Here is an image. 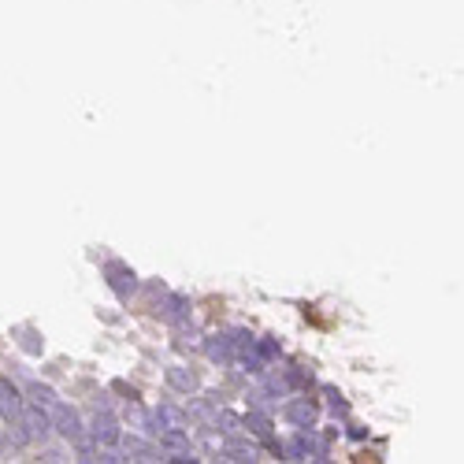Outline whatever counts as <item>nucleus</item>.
I'll use <instances>...</instances> for the list:
<instances>
[{"label": "nucleus", "mask_w": 464, "mask_h": 464, "mask_svg": "<svg viewBox=\"0 0 464 464\" xmlns=\"http://www.w3.org/2000/svg\"><path fill=\"white\" fill-rule=\"evenodd\" d=\"M160 320L163 323H171V327H182L190 320V297H182V293H168L160 301Z\"/></svg>", "instance_id": "nucleus-8"}, {"label": "nucleus", "mask_w": 464, "mask_h": 464, "mask_svg": "<svg viewBox=\"0 0 464 464\" xmlns=\"http://www.w3.org/2000/svg\"><path fill=\"white\" fill-rule=\"evenodd\" d=\"M242 427H249V435H257L260 442L275 438V423H271V416H268V412H260V409H253L249 416L242 420Z\"/></svg>", "instance_id": "nucleus-11"}, {"label": "nucleus", "mask_w": 464, "mask_h": 464, "mask_svg": "<svg viewBox=\"0 0 464 464\" xmlns=\"http://www.w3.org/2000/svg\"><path fill=\"white\" fill-rule=\"evenodd\" d=\"M104 279H108V286L119 301H126V297L138 290V275L130 268H123V264H104Z\"/></svg>", "instance_id": "nucleus-5"}, {"label": "nucleus", "mask_w": 464, "mask_h": 464, "mask_svg": "<svg viewBox=\"0 0 464 464\" xmlns=\"http://www.w3.org/2000/svg\"><path fill=\"white\" fill-rule=\"evenodd\" d=\"M19 412H23V394L15 390L11 383H0V416L19 420Z\"/></svg>", "instance_id": "nucleus-10"}, {"label": "nucleus", "mask_w": 464, "mask_h": 464, "mask_svg": "<svg viewBox=\"0 0 464 464\" xmlns=\"http://www.w3.org/2000/svg\"><path fill=\"white\" fill-rule=\"evenodd\" d=\"M153 420H156V427H186V412L171 401H160L153 409Z\"/></svg>", "instance_id": "nucleus-14"}, {"label": "nucleus", "mask_w": 464, "mask_h": 464, "mask_svg": "<svg viewBox=\"0 0 464 464\" xmlns=\"http://www.w3.org/2000/svg\"><path fill=\"white\" fill-rule=\"evenodd\" d=\"M283 453H290L286 460H327V446L316 438V431L312 427H297V435H293V442L286 446Z\"/></svg>", "instance_id": "nucleus-1"}, {"label": "nucleus", "mask_w": 464, "mask_h": 464, "mask_svg": "<svg viewBox=\"0 0 464 464\" xmlns=\"http://www.w3.org/2000/svg\"><path fill=\"white\" fill-rule=\"evenodd\" d=\"M8 450V438H0V453H4Z\"/></svg>", "instance_id": "nucleus-18"}, {"label": "nucleus", "mask_w": 464, "mask_h": 464, "mask_svg": "<svg viewBox=\"0 0 464 464\" xmlns=\"http://www.w3.org/2000/svg\"><path fill=\"white\" fill-rule=\"evenodd\" d=\"M19 420H23V427H26L30 442H45L48 435H53V416H48V409H45V405L26 401L23 412H19Z\"/></svg>", "instance_id": "nucleus-3"}, {"label": "nucleus", "mask_w": 464, "mask_h": 464, "mask_svg": "<svg viewBox=\"0 0 464 464\" xmlns=\"http://www.w3.org/2000/svg\"><path fill=\"white\" fill-rule=\"evenodd\" d=\"M119 446H123V450H126L130 457H134V460H160L153 446H149L145 438H138V435H123V438H119Z\"/></svg>", "instance_id": "nucleus-15"}, {"label": "nucleus", "mask_w": 464, "mask_h": 464, "mask_svg": "<svg viewBox=\"0 0 464 464\" xmlns=\"http://www.w3.org/2000/svg\"><path fill=\"white\" fill-rule=\"evenodd\" d=\"M283 420L293 423V427H316V420H320L316 397H290L283 405Z\"/></svg>", "instance_id": "nucleus-4"}, {"label": "nucleus", "mask_w": 464, "mask_h": 464, "mask_svg": "<svg viewBox=\"0 0 464 464\" xmlns=\"http://www.w3.org/2000/svg\"><path fill=\"white\" fill-rule=\"evenodd\" d=\"M156 438H160V450H190V435H186V427H160L156 431Z\"/></svg>", "instance_id": "nucleus-13"}, {"label": "nucleus", "mask_w": 464, "mask_h": 464, "mask_svg": "<svg viewBox=\"0 0 464 464\" xmlns=\"http://www.w3.org/2000/svg\"><path fill=\"white\" fill-rule=\"evenodd\" d=\"M26 394H30V401H34V405H45V409H53V405H56V390H53V387H45V383H34Z\"/></svg>", "instance_id": "nucleus-16"}, {"label": "nucleus", "mask_w": 464, "mask_h": 464, "mask_svg": "<svg viewBox=\"0 0 464 464\" xmlns=\"http://www.w3.org/2000/svg\"><path fill=\"white\" fill-rule=\"evenodd\" d=\"M212 420H215V427H223L227 435H234V431L242 427V420L234 416V412H220V409H215V416H212Z\"/></svg>", "instance_id": "nucleus-17"}, {"label": "nucleus", "mask_w": 464, "mask_h": 464, "mask_svg": "<svg viewBox=\"0 0 464 464\" xmlns=\"http://www.w3.org/2000/svg\"><path fill=\"white\" fill-rule=\"evenodd\" d=\"M163 379H168V387L178 390V394H197V390H201V379H197V372L182 368V364H171V368L163 372Z\"/></svg>", "instance_id": "nucleus-9"}, {"label": "nucleus", "mask_w": 464, "mask_h": 464, "mask_svg": "<svg viewBox=\"0 0 464 464\" xmlns=\"http://www.w3.org/2000/svg\"><path fill=\"white\" fill-rule=\"evenodd\" d=\"M93 438H97V446H119V438H123V431H119V420H115V412H101L97 409V416H93Z\"/></svg>", "instance_id": "nucleus-6"}, {"label": "nucleus", "mask_w": 464, "mask_h": 464, "mask_svg": "<svg viewBox=\"0 0 464 464\" xmlns=\"http://www.w3.org/2000/svg\"><path fill=\"white\" fill-rule=\"evenodd\" d=\"M205 357H208L212 364H220V368H227V364H234V357H238V350H234V338H230V335H212V338L205 342Z\"/></svg>", "instance_id": "nucleus-7"}, {"label": "nucleus", "mask_w": 464, "mask_h": 464, "mask_svg": "<svg viewBox=\"0 0 464 464\" xmlns=\"http://www.w3.org/2000/svg\"><path fill=\"white\" fill-rule=\"evenodd\" d=\"M48 416H53V431H56L63 442H78L82 435H86V423H82V416H78L71 405L56 401L53 409H48Z\"/></svg>", "instance_id": "nucleus-2"}, {"label": "nucleus", "mask_w": 464, "mask_h": 464, "mask_svg": "<svg viewBox=\"0 0 464 464\" xmlns=\"http://www.w3.org/2000/svg\"><path fill=\"white\" fill-rule=\"evenodd\" d=\"M223 457L227 460H257L260 457V446L257 442H245V438H227L223 442Z\"/></svg>", "instance_id": "nucleus-12"}]
</instances>
